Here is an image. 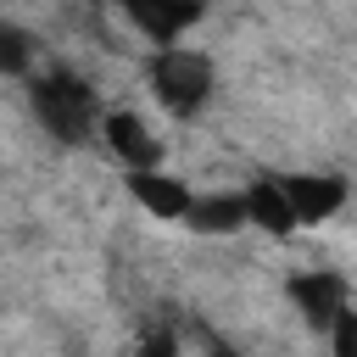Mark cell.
<instances>
[{
	"label": "cell",
	"instance_id": "cell-3",
	"mask_svg": "<svg viewBox=\"0 0 357 357\" xmlns=\"http://www.w3.org/2000/svg\"><path fill=\"white\" fill-rule=\"evenodd\" d=\"M279 190H284L296 223H324L329 212L346 206V178H329V173H290V178H279Z\"/></svg>",
	"mask_w": 357,
	"mask_h": 357
},
{
	"label": "cell",
	"instance_id": "cell-9",
	"mask_svg": "<svg viewBox=\"0 0 357 357\" xmlns=\"http://www.w3.org/2000/svg\"><path fill=\"white\" fill-rule=\"evenodd\" d=\"M184 218L201 234H234V229H245V201L240 195H201L184 206Z\"/></svg>",
	"mask_w": 357,
	"mask_h": 357
},
{
	"label": "cell",
	"instance_id": "cell-4",
	"mask_svg": "<svg viewBox=\"0 0 357 357\" xmlns=\"http://www.w3.org/2000/svg\"><path fill=\"white\" fill-rule=\"evenodd\" d=\"M290 301H296V307L312 318V329H329V318H335L340 307H351L346 279H340V273H329V268L296 273V279H290Z\"/></svg>",
	"mask_w": 357,
	"mask_h": 357
},
{
	"label": "cell",
	"instance_id": "cell-7",
	"mask_svg": "<svg viewBox=\"0 0 357 357\" xmlns=\"http://www.w3.org/2000/svg\"><path fill=\"white\" fill-rule=\"evenodd\" d=\"M128 195H134L151 218H184V206H190V190H184L178 178H167L156 162H151V167H128Z\"/></svg>",
	"mask_w": 357,
	"mask_h": 357
},
{
	"label": "cell",
	"instance_id": "cell-5",
	"mask_svg": "<svg viewBox=\"0 0 357 357\" xmlns=\"http://www.w3.org/2000/svg\"><path fill=\"white\" fill-rule=\"evenodd\" d=\"M123 11L134 17V28L156 45H173L195 17H201V0H123Z\"/></svg>",
	"mask_w": 357,
	"mask_h": 357
},
{
	"label": "cell",
	"instance_id": "cell-2",
	"mask_svg": "<svg viewBox=\"0 0 357 357\" xmlns=\"http://www.w3.org/2000/svg\"><path fill=\"white\" fill-rule=\"evenodd\" d=\"M151 89H156V100H162L173 117H195V112L212 100V61H206L201 50L167 45V50L151 61Z\"/></svg>",
	"mask_w": 357,
	"mask_h": 357
},
{
	"label": "cell",
	"instance_id": "cell-6",
	"mask_svg": "<svg viewBox=\"0 0 357 357\" xmlns=\"http://www.w3.org/2000/svg\"><path fill=\"white\" fill-rule=\"evenodd\" d=\"M95 134H106V151H112L117 162H128V167H151V162L162 156V145L151 139L145 117H134V112H112V117H100Z\"/></svg>",
	"mask_w": 357,
	"mask_h": 357
},
{
	"label": "cell",
	"instance_id": "cell-1",
	"mask_svg": "<svg viewBox=\"0 0 357 357\" xmlns=\"http://www.w3.org/2000/svg\"><path fill=\"white\" fill-rule=\"evenodd\" d=\"M33 117H39L45 134H56L61 145H84V139L100 128L95 89L78 84L73 73H45V78H33Z\"/></svg>",
	"mask_w": 357,
	"mask_h": 357
},
{
	"label": "cell",
	"instance_id": "cell-10",
	"mask_svg": "<svg viewBox=\"0 0 357 357\" xmlns=\"http://www.w3.org/2000/svg\"><path fill=\"white\" fill-rule=\"evenodd\" d=\"M28 67H33V45H28V33L11 28V22H0V73L17 78V73H28Z\"/></svg>",
	"mask_w": 357,
	"mask_h": 357
},
{
	"label": "cell",
	"instance_id": "cell-8",
	"mask_svg": "<svg viewBox=\"0 0 357 357\" xmlns=\"http://www.w3.org/2000/svg\"><path fill=\"white\" fill-rule=\"evenodd\" d=\"M240 201H245V223H257V229H268V234H290V229H296V212H290L279 178H257Z\"/></svg>",
	"mask_w": 357,
	"mask_h": 357
}]
</instances>
